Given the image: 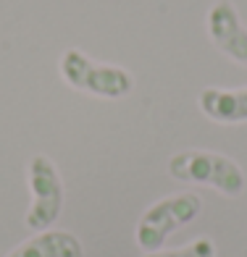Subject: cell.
Masks as SVG:
<instances>
[{
    "mask_svg": "<svg viewBox=\"0 0 247 257\" xmlns=\"http://www.w3.org/2000/svg\"><path fill=\"white\" fill-rule=\"evenodd\" d=\"M169 173L176 181L210 186L223 197H239L247 189V176L242 166L229 155L210 150H182L169 160Z\"/></svg>",
    "mask_w": 247,
    "mask_h": 257,
    "instance_id": "obj_1",
    "label": "cell"
},
{
    "mask_svg": "<svg viewBox=\"0 0 247 257\" xmlns=\"http://www.w3.org/2000/svg\"><path fill=\"white\" fill-rule=\"evenodd\" d=\"M58 68H61V76L68 87L92 97L121 100L126 95H132L134 89L132 71H126L121 66H111V63H98L76 48H68L61 55Z\"/></svg>",
    "mask_w": 247,
    "mask_h": 257,
    "instance_id": "obj_2",
    "label": "cell"
},
{
    "mask_svg": "<svg viewBox=\"0 0 247 257\" xmlns=\"http://www.w3.org/2000/svg\"><path fill=\"white\" fill-rule=\"evenodd\" d=\"M200 210H203V200L195 192H179V194L163 197L142 213L134 239L145 252H158L174 231L192 223L200 215Z\"/></svg>",
    "mask_w": 247,
    "mask_h": 257,
    "instance_id": "obj_3",
    "label": "cell"
},
{
    "mask_svg": "<svg viewBox=\"0 0 247 257\" xmlns=\"http://www.w3.org/2000/svg\"><path fill=\"white\" fill-rule=\"evenodd\" d=\"M27 181L32 205L27 210V226L32 231H48L63 210V179L48 155H32L27 163Z\"/></svg>",
    "mask_w": 247,
    "mask_h": 257,
    "instance_id": "obj_4",
    "label": "cell"
},
{
    "mask_svg": "<svg viewBox=\"0 0 247 257\" xmlns=\"http://www.w3.org/2000/svg\"><path fill=\"white\" fill-rule=\"evenodd\" d=\"M208 37L234 63L247 66V27L231 0H216L205 16Z\"/></svg>",
    "mask_w": 247,
    "mask_h": 257,
    "instance_id": "obj_5",
    "label": "cell"
},
{
    "mask_svg": "<svg viewBox=\"0 0 247 257\" xmlns=\"http://www.w3.org/2000/svg\"><path fill=\"white\" fill-rule=\"evenodd\" d=\"M197 105L203 115H208L216 123H247V87H205L197 95Z\"/></svg>",
    "mask_w": 247,
    "mask_h": 257,
    "instance_id": "obj_6",
    "label": "cell"
},
{
    "mask_svg": "<svg viewBox=\"0 0 247 257\" xmlns=\"http://www.w3.org/2000/svg\"><path fill=\"white\" fill-rule=\"evenodd\" d=\"M6 257H85V247L71 231L48 228L14 247Z\"/></svg>",
    "mask_w": 247,
    "mask_h": 257,
    "instance_id": "obj_7",
    "label": "cell"
},
{
    "mask_svg": "<svg viewBox=\"0 0 247 257\" xmlns=\"http://www.w3.org/2000/svg\"><path fill=\"white\" fill-rule=\"evenodd\" d=\"M145 257H216V244L208 236H197L187 247L179 249H166V252H147Z\"/></svg>",
    "mask_w": 247,
    "mask_h": 257,
    "instance_id": "obj_8",
    "label": "cell"
}]
</instances>
